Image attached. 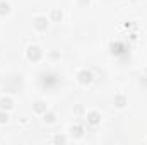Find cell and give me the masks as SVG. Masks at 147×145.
<instances>
[{
    "mask_svg": "<svg viewBox=\"0 0 147 145\" xmlns=\"http://www.w3.org/2000/svg\"><path fill=\"white\" fill-rule=\"evenodd\" d=\"M77 82H79L80 85L87 87V85H91V84L94 82V73L91 72L89 68H80V70L77 72Z\"/></svg>",
    "mask_w": 147,
    "mask_h": 145,
    "instance_id": "obj_1",
    "label": "cell"
},
{
    "mask_svg": "<svg viewBox=\"0 0 147 145\" xmlns=\"http://www.w3.org/2000/svg\"><path fill=\"white\" fill-rule=\"evenodd\" d=\"M50 17H46V15H34L33 17V28L39 31V33H45L46 29H48V26H50Z\"/></svg>",
    "mask_w": 147,
    "mask_h": 145,
    "instance_id": "obj_2",
    "label": "cell"
},
{
    "mask_svg": "<svg viewBox=\"0 0 147 145\" xmlns=\"http://www.w3.org/2000/svg\"><path fill=\"white\" fill-rule=\"evenodd\" d=\"M26 58H28L29 62H33V63L39 62V60L43 58V51H41V48L36 46V44H29L28 50H26Z\"/></svg>",
    "mask_w": 147,
    "mask_h": 145,
    "instance_id": "obj_3",
    "label": "cell"
},
{
    "mask_svg": "<svg viewBox=\"0 0 147 145\" xmlns=\"http://www.w3.org/2000/svg\"><path fill=\"white\" fill-rule=\"evenodd\" d=\"M86 121H87V125H91V126H98V125H101V113H99L98 109H91V111H87V114H86Z\"/></svg>",
    "mask_w": 147,
    "mask_h": 145,
    "instance_id": "obj_4",
    "label": "cell"
},
{
    "mask_svg": "<svg viewBox=\"0 0 147 145\" xmlns=\"http://www.w3.org/2000/svg\"><path fill=\"white\" fill-rule=\"evenodd\" d=\"M115 106L118 109H123L128 106V97L123 94V92H118L116 96H115Z\"/></svg>",
    "mask_w": 147,
    "mask_h": 145,
    "instance_id": "obj_5",
    "label": "cell"
},
{
    "mask_svg": "<svg viewBox=\"0 0 147 145\" xmlns=\"http://www.w3.org/2000/svg\"><path fill=\"white\" fill-rule=\"evenodd\" d=\"M14 108V99L10 96H2L0 97V109H5V111H10Z\"/></svg>",
    "mask_w": 147,
    "mask_h": 145,
    "instance_id": "obj_6",
    "label": "cell"
},
{
    "mask_svg": "<svg viewBox=\"0 0 147 145\" xmlns=\"http://www.w3.org/2000/svg\"><path fill=\"white\" fill-rule=\"evenodd\" d=\"M33 111H34V114H45L46 111H48V106H46V103L45 101H41V99H38L36 103L33 104Z\"/></svg>",
    "mask_w": 147,
    "mask_h": 145,
    "instance_id": "obj_7",
    "label": "cell"
},
{
    "mask_svg": "<svg viewBox=\"0 0 147 145\" xmlns=\"http://www.w3.org/2000/svg\"><path fill=\"white\" fill-rule=\"evenodd\" d=\"M84 133H86V132H84V128H82L80 125H72V126H70V137L75 138V140L82 138V137H84Z\"/></svg>",
    "mask_w": 147,
    "mask_h": 145,
    "instance_id": "obj_8",
    "label": "cell"
},
{
    "mask_svg": "<svg viewBox=\"0 0 147 145\" xmlns=\"http://www.w3.org/2000/svg\"><path fill=\"white\" fill-rule=\"evenodd\" d=\"M62 19H63V14H62L60 9H53L50 12V21L51 22H62Z\"/></svg>",
    "mask_w": 147,
    "mask_h": 145,
    "instance_id": "obj_9",
    "label": "cell"
},
{
    "mask_svg": "<svg viewBox=\"0 0 147 145\" xmlns=\"http://www.w3.org/2000/svg\"><path fill=\"white\" fill-rule=\"evenodd\" d=\"M43 121H45L46 125H53V123H57V114L51 113V111H46V113L43 114Z\"/></svg>",
    "mask_w": 147,
    "mask_h": 145,
    "instance_id": "obj_10",
    "label": "cell"
},
{
    "mask_svg": "<svg viewBox=\"0 0 147 145\" xmlns=\"http://www.w3.org/2000/svg\"><path fill=\"white\" fill-rule=\"evenodd\" d=\"M10 12V3L5 0H0V15H7Z\"/></svg>",
    "mask_w": 147,
    "mask_h": 145,
    "instance_id": "obj_11",
    "label": "cell"
},
{
    "mask_svg": "<svg viewBox=\"0 0 147 145\" xmlns=\"http://www.w3.org/2000/svg\"><path fill=\"white\" fill-rule=\"evenodd\" d=\"M51 142H53V144H67L69 138L60 133V135H53V137H51Z\"/></svg>",
    "mask_w": 147,
    "mask_h": 145,
    "instance_id": "obj_12",
    "label": "cell"
},
{
    "mask_svg": "<svg viewBox=\"0 0 147 145\" xmlns=\"http://www.w3.org/2000/svg\"><path fill=\"white\" fill-rule=\"evenodd\" d=\"M7 121H9V111L0 109V125H5Z\"/></svg>",
    "mask_w": 147,
    "mask_h": 145,
    "instance_id": "obj_13",
    "label": "cell"
},
{
    "mask_svg": "<svg viewBox=\"0 0 147 145\" xmlns=\"http://www.w3.org/2000/svg\"><path fill=\"white\" fill-rule=\"evenodd\" d=\"M75 3H77L80 9H86V7L91 3V0H75Z\"/></svg>",
    "mask_w": 147,
    "mask_h": 145,
    "instance_id": "obj_14",
    "label": "cell"
},
{
    "mask_svg": "<svg viewBox=\"0 0 147 145\" xmlns=\"http://www.w3.org/2000/svg\"><path fill=\"white\" fill-rule=\"evenodd\" d=\"M50 58L57 60V58H60V53H58V51H50Z\"/></svg>",
    "mask_w": 147,
    "mask_h": 145,
    "instance_id": "obj_15",
    "label": "cell"
}]
</instances>
